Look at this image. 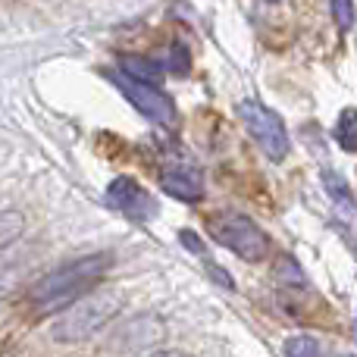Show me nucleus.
<instances>
[{
	"label": "nucleus",
	"mask_w": 357,
	"mask_h": 357,
	"mask_svg": "<svg viewBox=\"0 0 357 357\" xmlns=\"http://www.w3.org/2000/svg\"><path fill=\"white\" fill-rule=\"evenodd\" d=\"M335 142L342 144V151H357V110L354 107L342 110L339 123H335Z\"/></svg>",
	"instance_id": "nucleus-12"
},
{
	"label": "nucleus",
	"mask_w": 357,
	"mask_h": 357,
	"mask_svg": "<svg viewBox=\"0 0 357 357\" xmlns=\"http://www.w3.org/2000/svg\"><path fill=\"white\" fill-rule=\"evenodd\" d=\"M25 232V216L19 210H0V251L16 245Z\"/></svg>",
	"instance_id": "nucleus-9"
},
{
	"label": "nucleus",
	"mask_w": 357,
	"mask_h": 357,
	"mask_svg": "<svg viewBox=\"0 0 357 357\" xmlns=\"http://www.w3.org/2000/svg\"><path fill=\"white\" fill-rule=\"evenodd\" d=\"M13 289H16V273H13L10 266H3V270H0V301L10 298Z\"/></svg>",
	"instance_id": "nucleus-17"
},
{
	"label": "nucleus",
	"mask_w": 357,
	"mask_h": 357,
	"mask_svg": "<svg viewBox=\"0 0 357 357\" xmlns=\"http://www.w3.org/2000/svg\"><path fill=\"white\" fill-rule=\"evenodd\" d=\"M238 116H241V123H245L248 135L257 142V148L264 151L273 163H279V160H285V157H289V148H291L289 129H285L282 116H279L276 110L257 104V100H241V104H238Z\"/></svg>",
	"instance_id": "nucleus-4"
},
{
	"label": "nucleus",
	"mask_w": 357,
	"mask_h": 357,
	"mask_svg": "<svg viewBox=\"0 0 357 357\" xmlns=\"http://www.w3.org/2000/svg\"><path fill=\"white\" fill-rule=\"evenodd\" d=\"M333 6V19L339 25V31H351L354 25V0H329Z\"/></svg>",
	"instance_id": "nucleus-16"
},
{
	"label": "nucleus",
	"mask_w": 357,
	"mask_h": 357,
	"mask_svg": "<svg viewBox=\"0 0 357 357\" xmlns=\"http://www.w3.org/2000/svg\"><path fill=\"white\" fill-rule=\"evenodd\" d=\"M107 201H110L119 213H126L129 220H138V222L151 220V216L157 213L154 197H151L148 191H144L142 185H138L135 178H129V176L113 178L110 188H107Z\"/></svg>",
	"instance_id": "nucleus-7"
},
{
	"label": "nucleus",
	"mask_w": 357,
	"mask_h": 357,
	"mask_svg": "<svg viewBox=\"0 0 357 357\" xmlns=\"http://www.w3.org/2000/svg\"><path fill=\"white\" fill-rule=\"evenodd\" d=\"M167 73H173V75H185L191 69V54L185 50V44H173V50H169V56H167Z\"/></svg>",
	"instance_id": "nucleus-15"
},
{
	"label": "nucleus",
	"mask_w": 357,
	"mask_h": 357,
	"mask_svg": "<svg viewBox=\"0 0 357 357\" xmlns=\"http://www.w3.org/2000/svg\"><path fill=\"white\" fill-rule=\"evenodd\" d=\"M151 357H191L188 351H178V348H163V351H154Z\"/></svg>",
	"instance_id": "nucleus-19"
},
{
	"label": "nucleus",
	"mask_w": 357,
	"mask_h": 357,
	"mask_svg": "<svg viewBox=\"0 0 357 357\" xmlns=\"http://www.w3.org/2000/svg\"><path fill=\"white\" fill-rule=\"evenodd\" d=\"M276 279L282 285H291V289H301V285L307 282L304 273H301V266H298V260L289 257V254H282V257L276 260Z\"/></svg>",
	"instance_id": "nucleus-13"
},
{
	"label": "nucleus",
	"mask_w": 357,
	"mask_h": 357,
	"mask_svg": "<svg viewBox=\"0 0 357 357\" xmlns=\"http://www.w3.org/2000/svg\"><path fill=\"white\" fill-rule=\"evenodd\" d=\"M210 238L216 245L229 248L235 257L248 260V264H257V260L266 257L270 251V238L266 232L245 213H235V210H222V213H213L207 222Z\"/></svg>",
	"instance_id": "nucleus-3"
},
{
	"label": "nucleus",
	"mask_w": 357,
	"mask_h": 357,
	"mask_svg": "<svg viewBox=\"0 0 357 357\" xmlns=\"http://www.w3.org/2000/svg\"><path fill=\"white\" fill-rule=\"evenodd\" d=\"M323 185H326V191H329V197H333L335 204H339L342 210H345L348 216H354V197H351V191H348V182L342 178L339 173H333V169H326L323 173Z\"/></svg>",
	"instance_id": "nucleus-10"
},
{
	"label": "nucleus",
	"mask_w": 357,
	"mask_h": 357,
	"mask_svg": "<svg viewBox=\"0 0 357 357\" xmlns=\"http://www.w3.org/2000/svg\"><path fill=\"white\" fill-rule=\"evenodd\" d=\"M119 310H123V298L119 295L94 291V295H88V298H79L73 307L60 310L50 335H54L56 342H63V345H79V342H88L98 333H104L119 317Z\"/></svg>",
	"instance_id": "nucleus-2"
},
{
	"label": "nucleus",
	"mask_w": 357,
	"mask_h": 357,
	"mask_svg": "<svg viewBox=\"0 0 357 357\" xmlns=\"http://www.w3.org/2000/svg\"><path fill=\"white\" fill-rule=\"evenodd\" d=\"M160 185H163L167 195L178 197V201L191 204V201H201L204 197V176H201V169H195V167H169V169H163Z\"/></svg>",
	"instance_id": "nucleus-8"
},
{
	"label": "nucleus",
	"mask_w": 357,
	"mask_h": 357,
	"mask_svg": "<svg viewBox=\"0 0 357 357\" xmlns=\"http://www.w3.org/2000/svg\"><path fill=\"white\" fill-rule=\"evenodd\" d=\"M285 357H323V348L310 335H291L285 339Z\"/></svg>",
	"instance_id": "nucleus-14"
},
{
	"label": "nucleus",
	"mask_w": 357,
	"mask_h": 357,
	"mask_svg": "<svg viewBox=\"0 0 357 357\" xmlns=\"http://www.w3.org/2000/svg\"><path fill=\"white\" fill-rule=\"evenodd\" d=\"M110 266H113V254H85V257H75L38 279L29 289V298L41 310H66V304L85 298V291L94 289L107 276Z\"/></svg>",
	"instance_id": "nucleus-1"
},
{
	"label": "nucleus",
	"mask_w": 357,
	"mask_h": 357,
	"mask_svg": "<svg viewBox=\"0 0 357 357\" xmlns=\"http://www.w3.org/2000/svg\"><path fill=\"white\" fill-rule=\"evenodd\" d=\"M119 69H123L126 75H135V79H144V82H157L167 73V66H160V63H154V60H142V56H123Z\"/></svg>",
	"instance_id": "nucleus-11"
},
{
	"label": "nucleus",
	"mask_w": 357,
	"mask_h": 357,
	"mask_svg": "<svg viewBox=\"0 0 357 357\" xmlns=\"http://www.w3.org/2000/svg\"><path fill=\"white\" fill-rule=\"evenodd\" d=\"M182 241H185V248H188V251H195V254H201V251H204L201 238H197L195 232H188V229H182Z\"/></svg>",
	"instance_id": "nucleus-18"
},
{
	"label": "nucleus",
	"mask_w": 357,
	"mask_h": 357,
	"mask_svg": "<svg viewBox=\"0 0 357 357\" xmlns=\"http://www.w3.org/2000/svg\"><path fill=\"white\" fill-rule=\"evenodd\" d=\"M113 85H116L119 91H123V98L129 100V104L135 107L142 116H148L151 123L173 126L176 104L160 91V88L154 85V82H144V79H135V75H126L123 69H119V73L113 75Z\"/></svg>",
	"instance_id": "nucleus-5"
},
{
	"label": "nucleus",
	"mask_w": 357,
	"mask_h": 357,
	"mask_svg": "<svg viewBox=\"0 0 357 357\" xmlns=\"http://www.w3.org/2000/svg\"><path fill=\"white\" fill-rule=\"evenodd\" d=\"M167 335L163 323L157 317H135V320H126L123 326L113 333V351L119 354H138V351H151L157 348Z\"/></svg>",
	"instance_id": "nucleus-6"
}]
</instances>
